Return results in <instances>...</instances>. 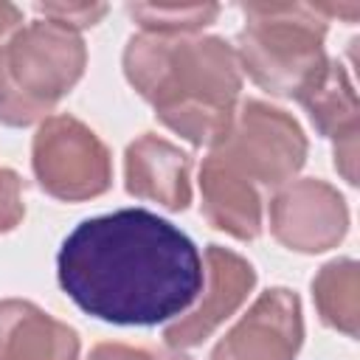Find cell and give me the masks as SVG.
Returning <instances> with one entry per match:
<instances>
[{
	"label": "cell",
	"instance_id": "obj_15",
	"mask_svg": "<svg viewBox=\"0 0 360 360\" xmlns=\"http://www.w3.org/2000/svg\"><path fill=\"white\" fill-rule=\"evenodd\" d=\"M129 17L146 31V34H197L200 28L211 25L219 14L217 3H129Z\"/></svg>",
	"mask_w": 360,
	"mask_h": 360
},
{
	"label": "cell",
	"instance_id": "obj_1",
	"mask_svg": "<svg viewBox=\"0 0 360 360\" xmlns=\"http://www.w3.org/2000/svg\"><path fill=\"white\" fill-rule=\"evenodd\" d=\"M56 278L87 315L115 326H158L188 312L202 290L197 245L146 208L79 222L56 253Z\"/></svg>",
	"mask_w": 360,
	"mask_h": 360
},
{
	"label": "cell",
	"instance_id": "obj_5",
	"mask_svg": "<svg viewBox=\"0 0 360 360\" xmlns=\"http://www.w3.org/2000/svg\"><path fill=\"white\" fill-rule=\"evenodd\" d=\"M307 135L290 112L259 98H245L208 155L225 160L253 186L281 188L307 163Z\"/></svg>",
	"mask_w": 360,
	"mask_h": 360
},
{
	"label": "cell",
	"instance_id": "obj_10",
	"mask_svg": "<svg viewBox=\"0 0 360 360\" xmlns=\"http://www.w3.org/2000/svg\"><path fill=\"white\" fill-rule=\"evenodd\" d=\"M191 166L188 152L155 132H143L124 152V186L135 200L186 211L191 202Z\"/></svg>",
	"mask_w": 360,
	"mask_h": 360
},
{
	"label": "cell",
	"instance_id": "obj_19",
	"mask_svg": "<svg viewBox=\"0 0 360 360\" xmlns=\"http://www.w3.org/2000/svg\"><path fill=\"white\" fill-rule=\"evenodd\" d=\"M17 28H22V11H20L14 3L0 0V45H3Z\"/></svg>",
	"mask_w": 360,
	"mask_h": 360
},
{
	"label": "cell",
	"instance_id": "obj_3",
	"mask_svg": "<svg viewBox=\"0 0 360 360\" xmlns=\"http://www.w3.org/2000/svg\"><path fill=\"white\" fill-rule=\"evenodd\" d=\"M245 28L236 34V62L262 90L301 98L329 68L323 37L329 20L318 3H245Z\"/></svg>",
	"mask_w": 360,
	"mask_h": 360
},
{
	"label": "cell",
	"instance_id": "obj_8",
	"mask_svg": "<svg viewBox=\"0 0 360 360\" xmlns=\"http://www.w3.org/2000/svg\"><path fill=\"white\" fill-rule=\"evenodd\" d=\"M256 270L253 264L222 245L205 248V270H202V295L194 301L188 312L174 318L163 329V343L169 349H191L208 340L253 292Z\"/></svg>",
	"mask_w": 360,
	"mask_h": 360
},
{
	"label": "cell",
	"instance_id": "obj_6",
	"mask_svg": "<svg viewBox=\"0 0 360 360\" xmlns=\"http://www.w3.org/2000/svg\"><path fill=\"white\" fill-rule=\"evenodd\" d=\"M31 169L39 188L62 202L101 197L112 186V155L73 115H48L31 141Z\"/></svg>",
	"mask_w": 360,
	"mask_h": 360
},
{
	"label": "cell",
	"instance_id": "obj_7",
	"mask_svg": "<svg viewBox=\"0 0 360 360\" xmlns=\"http://www.w3.org/2000/svg\"><path fill=\"white\" fill-rule=\"evenodd\" d=\"M349 231V205L343 194L318 177H301L281 186L270 200V233L295 253H323L338 248Z\"/></svg>",
	"mask_w": 360,
	"mask_h": 360
},
{
	"label": "cell",
	"instance_id": "obj_13",
	"mask_svg": "<svg viewBox=\"0 0 360 360\" xmlns=\"http://www.w3.org/2000/svg\"><path fill=\"white\" fill-rule=\"evenodd\" d=\"M200 208L211 228L225 231L239 242H253L262 233V194L217 155L200 166Z\"/></svg>",
	"mask_w": 360,
	"mask_h": 360
},
{
	"label": "cell",
	"instance_id": "obj_17",
	"mask_svg": "<svg viewBox=\"0 0 360 360\" xmlns=\"http://www.w3.org/2000/svg\"><path fill=\"white\" fill-rule=\"evenodd\" d=\"M87 360H191L188 354L169 349V346H132L118 340H104L90 349Z\"/></svg>",
	"mask_w": 360,
	"mask_h": 360
},
{
	"label": "cell",
	"instance_id": "obj_4",
	"mask_svg": "<svg viewBox=\"0 0 360 360\" xmlns=\"http://www.w3.org/2000/svg\"><path fill=\"white\" fill-rule=\"evenodd\" d=\"M87 48L79 31L51 20L17 28L0 45V124H42L79 84Z\"/></svg>",
	"mask_w": 360,
	"mask_h": 360
},
{
	"label": "cell",
	"instance_id": "obj_16",
	"mask_svg": "<svg viewBox=\"0 0 360 360\" xmlns=\"http://www.w3.org/2000/svg\"><path fill=\"white\" fill-rule=\"evenodd\" d=\"M34 11L51 22L82 31V28L96 25L110 8H107V3H37Z\"/></svg>",
	"mask_w": 360,
	"mask_h": 360
},
{
	"label": "cell",
	"instance_id": "obj_18",
	"mask_svg": "<svg viewBox=\"0 0 360 360\" xmlns=\"http://www.w3.org/2000/svg\"><path fill=\"white\" fill-rule=\"evenodd\" d=\"M25 217L22 180L14 169H0V233L14 231Z\"/></svg>",
	"mask_w": 360,
	"mask_h": 360
},
{
	"label": "cell",
	"instance_id": "obj_11",
	"mask_svg": "<svg viewBox=\"0 0 360 360\" xmlns=\"http://www.w3.org/2000/svg\"><path fill=\"white\" fill-rule=\"evenodd\" d=\"M298 104L307 110L318 135L332 141L335 169L340 177L349 186H357V93L346 68L338 59H329L326 73L309 93L298 98Z\"/></svg>",
	"mask_w": 360,
	"mask_h": 360
},
{
	"label": "cell",
	"instance_id": "obj_2",
	"mask_svg": "<svg viewBox=\"0 0 360 360\" xmlns=\"http://www.w3.org/2000/svg\"><path fill=\"white\" fill-rule=\"evenodd\" d=\"M124 76L152 104L155 118L188 141L211 149L228 129L239 104L242 70L222 37L135 34L127 39Z\"/></svg>",
	"mask_w": 360,
	"mask_h": 360
},
{
	"label": "cell",
	"instance_id": "obj_14",
	"mask_svg": "<svg viewBox=\"0 0 360 360\" xmlns=\"http://www.w3.org/2000/svg\"><path fill=\"white\" fill-rule=\"evenodd\" d=\"M312 301L326 326L357 338L360 326V267L354 259H332L312 278Z\"/></svg>",
	"mask_w": 360,
	"mask_h": 360
},
{
	"label": "cell",
	"instance_id": "obj_12",
	"mask_svg": "<svg viewBox=\"0 0 360 360\" xmlns=\"http://www.w3.org/2000/svg\"><path fill=\"white\" fill-rule=\"evenodd\" d=\"M0 360H79V332L34 301H0Z\"/></svg>",
	"mask_w": 360,
	"mask_h": 360
},
{
	"label": "cell",
	"instance_id": "obj_9",
	"mask_svg": "<svg viewBox=\"0 0 360 360\" xmlns=\"http://www.w3.org/2000/svg\"><path fill=\"white\" fill-rule=\"evenodd\" d=\"M301 343V298L287 287H270L217 340L208 360H295Z\"/></svg>",
	"mask_w": 360,
	"mask_h": 360
}]
</instances>
